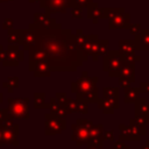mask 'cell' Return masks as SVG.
<instances>
[{"instance_id":"e0dca14e","label":"cell","mask_w":149,"mask_h":149,"mask_svg":"<svg viewBox=\"0 0 149 149\" xmlns=\"http://www.w3.org/2000/svg\"><path fill=\"white\" fill-rule=\"evenodd\" d=\"M97 104H98V107L105 114H112L114 109L119 107V100H113V99H107V98L99 99Z\"/></svg>"},{"instance_id":"f546056e","label":"cell","mask_w":149,"mask_h":149,"mask_svg":"<svg viewBox=\"0 0 149 149\" xmlns=\"http://www.w3.org/2000/svg\"><path fill=\"white\" fill-rule=\"evenodd\" d=\"M55 99L58 101V104H59L61 106H64V104H65L68 97H66V93H65V92H57L56 95H55Z\"/></svg>"},{"instance_id":"f35d334b","label":"cell","mask_w":149,"mask_h":149,"mask_svg":"<svg viewBox=\"0 0 149 149\" xmlns=\"http://www.w3.org/2000/svg\"><path fill=\"white\" fill-rule=\"evenodd\" d=\"M0 146H5V141H3V129L0 126Z\"/></svg>"},{"instance_id":"b9f144b4","label":"cell","mask_w":149,"mask_h":149,"mask_svg":"<svg viewBox=\"0 0 149 149\" xmlns=\"http://www.w3.org/2000/svg\"><path fill=\"white\" fill-rule=\"evenodd\" d=\"M30 3H34V2H36V1H40V0H28Z\"/></svg>"},{"instance_id":"60d3db41","label":"cell","mask_w":149,"mask_h":149,"mask_svg":"<svg viewBox=\"0 0 149 149\" xmlns=\"http://www.w3.org/2000/svg\"><path fill=\"white\" fill-rule=\"evenodd\" d=\"M9 1H13V0H0V3H6V2H9Z\"/></svg>"},{"instance_id":"83f0119b","label":"cell","mask_w":149,"mask_h":149,"mask_svg":"<svg viewBox=\"0 0 149 149\" xmlns=\"http://www.w3.org/2000/svg\"><path fill=\"white\" fill-rule=\"evenodd\" d=\"M76 112H77V113H81V114H87V113H88V104H86V102H84V101L77 100Z\"/></svg>"},{"instance_id":"4dcf8cb0","label":"cell","mask_w":149,"mask_h":149,"mask_svg":"<svg viewBox=\"0 0 149 149\" xmlns=\"http://www.w3.org/2000/svg\"><path fill=\"white\" fill-rule=\"evenodd\" d=\"M76 123H78V125H80V126H83V127H85L87 129H90L92 127V125H93V122L91 120H88V119H81V118L77 119L76 120Z\"/></svg>"},{"instance_id":"1f68e13d","label":"cell","mask_w":149,"mask_h":149,"mask_svg":"<svg viewBox=\"0 0 149 149\" xmlns=\"http://www.w3.org/2000/svg\"><path fill=\"white\" fill-rule=\"evenodd\" d=\"M1 26H2V28H3L5 30L12 29V28H14V21H13L12 17H6V19L3 20V22H2Z\"/></svg>"},{"instance_id":"6da1fadb","label":"cell","mask_w":149,"mask_h":149,"mask_svg":"<svg viewBox=\"0 0 149 149\" xmlns=\"http://www.w3.org/2000/svg\"><path fill=\"white\" fill-rule=\"evenodd\" d=\"M28 28L34 30L35 47L47 55V63L52 72H76L81 66L83 59L76 45L74 34L70 28H62V24L45 28L34 22H30Z\"/></svg>"},{"instance_id":"f1b7e54d","label":"cell","mask_w":149,"mask_h":149,"mask_svg":"<svg viewBox=\"0 0 149 149\" xmlns=\"http://www.w3.org/2000/svg\"><path fill=\"white\" fill-rule=\"evenodd\" d=\"M93 0H71V3H70V8H73V7H87Z\"/></svg>"},{"instance_id":"5bb4252c","label":"cell","mask_w":149,"mask_h":149,"mask_svg":"<svg viewBox=\"0 0 149 149\" xmlns=\"http://www.w3.org/2000/svg\"><path fill=\"white\" fill-rule=\"evenodd\" d=\"M3 129V141L5 144H12V146H19V126L15 123L14 126L9 128H2Z\"/></svg>"},{"instance_id":"cb8c5ba5","label":"cell","mask_w":149,"mask_h":149,"mask_svg":"<svg viewBox=\"0 0 149 149\" xmlns=\"http://www.w3.org/2000/svg\"><path fill=\"white\" fill-rule=\"evenodd\" d=\"M104 98L119 100V88L118 87H104Z\"/></svg>"},{"instance_id":"5b68a950","label":"cell","mask_w":149,"mask_h":149,"mask_svg":"<svg viewBox=\"0 0 149 149\" xmlns=\"http://www.w3.org/2000/svg\"><path fill=\"white\" fill-rule=\"evenodd\" d=\"M122 64L123 62L121 59V55L119 54V51L111 50L104 56V71L108 72L109 77L119 76Z\"/></svg>"},{"instance_id":"ac0fdd59","label":"cell","mask_w":149,"mask_h":149,"mask_svg":"<svg viewBox=\"0 0 149 149\" xmlns=\"http://www.w3.org/2000/svg\"><path fill=\"white\" fill-rule=\"evenodd\" d=\"M86 9H87V16H88V19L92 20L93 23H98L99 20L102 19V8L99 7L98 2L92 1L86 7Z\"/></svg>"},{"instance_id":"836d02e7","label":"cell","mask_w":149,"mask_h":149,"mask_svg":"<svg viewBox=\"0 0 149 149\" xmlns=\"http://www.w3.org/2000/svg\"><path fill=\"white\" fill-rule=\"evenodd\" d=\"M8 116H10V115L8 114L7 108H0V126L2 125V122H3Z\"/></svg>"},{"instance_id":"7c38bea8","label":"cell","mask_w":149,"mask_h":149,"mask_svg":"<svg viewBox=\"0 0 149 149\" xmlns=\"http://www.w3.org/2000/svg\"><path fill=\"white\" fill-rule=\"evenodd\" d=\"M30 72H33L34 77L36 78H45V77H50L52 71L50 65L47 62H38L36 64H34L31 68L28 69Z\"/></svg>"},{"instance_id":"4fadbf2b","label":"cell","mask_w":149,"mask_h":149,"mask_svg":"<svg viewBox=\"0 0 149 149\" xmlns=\"http://www.w3.org/2000/svg\"><path fill=\"white\" fill-rule=\"evenodd\" d=\"M90 141L88 143H95V144H102L104 143V125H92V127L88 130Z\"/></svg>"},{"instance_id":"4316f807","label":"cell","mask_w":149,"mask_h":149,"mask_svg":"<svg viewBox=\"0 0 149 149\" xmlns=\"http://www.w3.org/2000/svg\"><path fill=\"white\" fill-rule=\"evenodd\" d=\"M76 105H77V99L68 98L63 107L65 108V111H66L68 114H71V113H74L76 112Z\"/></svg>"},{"instance_id":"2e32d148","label":"cell","mask_w":149,"mask_h":149,"mask_svg":"<svg viewBox=\"0 0 149 149\" xmlns=\"http://www.w3.org/2000/svg\"><path fill=\"white\" fill-rule=\"evenodd\" d=\"M36 43V35L34 33V30H31L30 28L27 29H22V44L21 47H23L24 51H28L30 48H33Z\"/></svg>"},{"instance_id":"30bf717a","label":"cell","mask_w":149,"mask_h":149,"mask_svg":"<svg viewBox=\"0 0 149 149\" xmlns=\"http://www.w3.org/2000/svg\"><path fill=\"white\" fill-rule=\"evenodd\" d=\"M130 26L129 23V15L123 13L116 14L108 19V28L109 29H125Z\"/></svg>"},{"instance_id":"9c48e42d","label":"cell","mask_w":149,"mask_h":149,"mask_svg":"<svg viewBox=\"0 0 149 149\" xmlns=\"http://www.w3.org/2000/svg\"><path fill=\"white\" fill-rule=\"evenodd\" d=\"M88 130L87 128L78 125V123H73L71 126V140L77 144V146H83V144H87L90 141V135H88Z\"/></svg>"},{"instance_id":"7bdbcfd3","label":"cell","mask_w":149,"mask_h":149,"mask_svg":"<svg viewBox=\"0 0 149 149\" xmlns=\"http://www.w3.org/2000/svg\"><path fill=\"white\" fill-rule=\"evenodd\" d=\"M122 149H129V147H128V146H125V147H123Z\"/></svg>"},{"instance_id":"e575fe53","label":"cell","mask_w":149,"mask_h":149,"mask_svg":"<svg viewBox=\"0 0 149 149\" xmlns=\"http://www.w3.org/2000/svg\"><path fill=\"white\" fill-rule=\"evenodd\" d=\"M104 140H107V141H112L114 140V132L113 130H104Z\"/></svg>"},{"instance_id":"603a6c76","label":"cell","mask_w":149,"mask_h":149,"mask_svg":"<svg viewBox=\"0 0 149 149\" xmlns=\"http://www.w3.org/2000/svg\"><path fill=\"white\" fill-rule=\"evenodd\" d=\"M119 45H120V50H119L120 55H133L135 49V44L133 42L122 40L119 42Z\"/></svg>"},{"instance_id":"74e56055","label":"cell","mask_w":149,"mask_h":149,"mask_svg":"<svg viewBox=\"0 0 149 149\" xmlns=\"http://www.w3.org/2000/svg\"><path fill=\"white\" fill-rule=\"evenodd\" d=\"M123 147H125V143H123L122 140H119L114 143V149H122Z\"/></svg>"},{"instance_id":"44dd1931","label":"cell","mask_w":149,"mask_h":149,"mask_svg":"<svg viewBox=\"0 0 149 149\" xmlns=\"http://www.w3.org/2000/svg\"><path fill=\"white\" fill-rule=\"evenodd\" d=\"M2 87L8 92V93H13L15 91V88L19 87V77L16 76H12L8 77L7 80H5L2 83Z\"/></svg>"},{"instance_id":"277c9868","label":"cell","mask_w":149,"mask_h":149,"mask_svg":"<svg viewBox=\"0 0 149 149\" xmlns=\"http://www.w3.org/2000/svg\"><path fill=\"white\" fill-rule=\"evenodd\" d=\"M45 121H44V134L48 136L57 135L61 134L63 130L66 128V119H62L51 112L45 113L44 115Z\"/></svg>"},{"instance_id":"d6986e66","label":"cell","mask_w":149,"mask_h":149,"mask_svg":"<svg viewBox=\"0 0 149 149\" xmlns=\"http://www.w3.org/2000/svg\"><path fill=\"white\" fill-rule=\"evenodd\" d=\"M7 42L8 44L21 45L22 44V29H8L7 30Z\"/></svg>"},{"instance_id":"8992f818","label":"cell","mask_w":149,"mask_h":149,"mask_svg":"<svg viewBox=\"0 0 149 149\" xmlns=\"http://www.w3.org/2000/svg\"><path fill=\"white\" fill-rule=\"evenodd\" d=\"M40 7L45 10L48 14L54 13H66V10L70 8L71 0H40Z\"/></svg>"},{"instance_id":"ab89813d","label":"cell","mask_w":149,"mask_h":149,"mask_svg":"<svg viewBox=\"0 0 149 149\" xmlns=\"http://www.w3.org/2000/svg\"><path fill=\"white\" fill-rule=\"evenodd\" d=\"M2 102H3V93L0 92V104H2Z\"/></svg>"},{"instance_id":"8fae6325","label":"cell","mask_w":149,"mask_h":149,"mask_svg":"<svg viewBox=\"0 0 149 149\" xmlns=\"http://www.w3.org/2000/svg\"><path fill=\"white\" fill-rule=\"evenodd\" d=\"M34 23L45 27V28H54L61 26V23L56 22V20L48 13H34Z\"/></svg>"},{"instance_id":"484cf974","label":"cell","mask_w":149,"mask_h":149,"mask_svg":"<svg viewBox=\"0 0 149 149\" xmlns=\"http://www.w3.org/2000/svg\"><path fill=\"white\" fill-rule=\"evenodd\" d=\"M119 130H120V140H122V141L123 140H133L129 127H127L125 125H120Z\"/></svg>"},{"instance_id":"3957f363","label":"cell","mask_w":149,"mask_h":149,"mask_svg":"<svg viewBox=\"0 0 149 149\" xmlns=\"http://www.w3.org/2000/svg\"><path fill=\"white\" fill-rule=\"evenodd\" d=\"M8 114L14 120L29 119V98H8Z\"/></svg>"},{"instance_id":"52a82bcc","label":"cell","mask_w":149,"mask_h":149,"mask_svg":"<svg viewBox=\"0 0 149 149\" xmlns=\"http://www.w3.org/2000/svg\"><path fill=\"white\" fill-rule=\"evenodd\" d=\"M6 52H7V57L2 63V66H17L19 63L23 62L24 59V50L20 49L19 45L8 44Z\"/></svg>"},{"instance_id":"8d00e7d4","label":"cell","mask_w":149,"mask_h":149,"mask_svg":"<svg viewBox=\"0 0 149 149\" xmlns=\"http://www.w3.org/2000/svg\"><path fill=\"white\" fill-rule=\"evenodd\" d=\"M86 149H104L102 144H95V143H87Z\"/></svg>"},{"instance_id":"7a4b0ae2","label":"cell","mask_w":149,"mask_h":149,"mask_svg":"<svg viewBox=\"0 0 149 149\" xmlns=\"http://www.w3.org/2000/svg\"><path fill=\"white\" fill-rule=\"evenodd\" d=\"M98 77H90L87 71H83L80 77L71 83V92L76 93V99L86 104H97L98 95Z\"/></svg>"},{"instance_id":"d590c367","label":"cell","mask_w":149,"mask_h":149,"mask_svg":"<svg viewBox=\"0 0 149 149\" xmlns=\"http://www.w3.org/2000/svg\"><path fill=\"white\" fill-rule=\"evenodd\" d=\"M6 57H7V52H6V49H3V47L0 44V63H1V64L5 62Z\"/></svg>"},{"instance_id":"d6a6232c","label":"cell","mask_w":149,"mask_h":149,"mask_svg":"<svg viewBox=\"0 0 149 149\" xmlns=\"http://www.w3.org/2000/svg\"><path fill=\"white\" fill-rule=\"evenodd\" d=\"M71 15L74 19H80L83 16V8L81 7H73V8H71Z\"/></svg>"},{"instance_id":"7402d4cb","label":"cell","mask_w":149,"mask_h":149,"mask_svg":"<svg viewBox=\"0 0 149 149\" xmlns=\"http://www.w3.org/2000/svg\"><path fill=\"white\" fill-rule=\"evenodd\" d=\"M34 107L36 109L48 108V104L45 101V93L44 92H35L34 93Z\"/></svg>"},{"instance_id":"ffe728a7","label":"cell","mask_w":149,"mask_h":149,"mask_svg":"<svg viewBox=\"0 0 149 149\" xmlns=\"http://www.w3.org/2000/svg\"><path fill=\"white\" fill-rule=\"evenodd\" d=\"M108 52V41L107 40H99L97 43V49L94 55L92 56V59L97 62L100 56H105Z\"/></svg>"},{"instance_id":"d4e9b609","label":"cell","mask_w":149,"mask_h":149,"mask_svg":"<svg viewBox=\"0 0 149 149\" xmlns=\"http://www.w3.org/2000/svg\"><path fill=\"white\" fill-rule=\"evenodd\" d=\"M137 98V90L132 87H126L125 90V101L126 102H133Z\"/></svg>"},{"instance_id":"9a60e30c","label":"cell","mask_w":149,"mask_h":149,"mask_svg":"<svg viewBox=\"0 0 149 149\" xmlns=\"http://www.w3.org/2000/svg\"><path fill=\"white\" fill-rule=\"evenodd\" d=\"M28 59H29V64H28V69H29L38 62H47V55L41 49L34 45L28 50Z\"/></svg>"},{"instance_id":"ba28073f","label":"cell","mask_w":149,"mask_h":149,"mask_svg":"<svg viewBox=\"0 0 149 149\" xmlns=\"http://www.w3.org/2000/svg\"><path fill=\"white\" fill-rule=\"evenodd\" d=\"M98 41H99V36L97 34H86L85 41L81 43V45H79L77 48L80 56H81L83 62H86L88 59V56L91 55V51L95 47Z\"/></svg>"}]
</instances>
